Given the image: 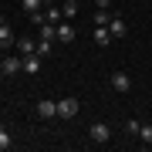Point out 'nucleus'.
I'll return each instance as SVG.
<instances>
[{
    "mask_svg": "<svg viewBox=\"0 0 152 152\" xmlns=\"http://www.w3.org/2000/svg\"><path fill=\"white\" fill-rule=\"evenodd\" d=\"M20 7H24L27 14H34V10H41V7H44V0H20Z\"/></svg>",
    "mask_w": 152,
    "mask_h": 152,
    "instance_id": "nucleus-15",
    "label": "nucleus"
},
{
    "mask_svg": "<svg viewBox=\"0 0 152 152\" xmlns=\"http://www.w3.org/2000/svg\"><path fill=\"white\" fill-rule=\"evenodd\" d=\"M61 10H64V20H71V17H78V4H75V0H68Z\"/></svg>",
    "mask_w": 152,
    "mask_h": 152,
    "instance_id": "nucleus-16",
    "label": "nucleus"
},
{
    "mask_svg": "<svg viewBox=\"0 0 152 152\" xmlns=\"http://www.w3.org/2000/svg\"><path fill=\"white\" fill-rule=\"evenodd\" d=\"M108 31H112V37H125V20H122L118 14L108 17Z\"/></svg>",
    "mask_w": 152,
    "mask_h": 152,
    "instance_id": "nucleus-7",
    "label": "nucleus"
},
{
    "mask_svg": "<svg viewBox=\"0 0 152 152\" xmlns=\"http://www.w3.org/2000/svg\"><path fill=\"white\" fill-rule=\"evenodd\" d=\"M108 17H112V10H98L95 14V24H98V27H108Z\"/></svg>",
    "mask_w": 152,
    "mask_h": 152,
    "instance_id": "nucleus-17",
    "label": "nucleus"
},
{
    "mask_svg": "<svg viewBox=\"0 0 152 152\" xmlns=\"http://www.w3.org/2000/svg\"><path fill=\"white\" fill-rule=\"evenodd\" d=\"M44 17H48V24H61V20H64V10H61V7H48Z\"/></svg>",
    "mask_w": 152,
    "mask_h": 152,
    "instance_id": "nucleus-12",
    "label": "nucleus"
},
{
    "mask_svg": "<svg viewBox=\"0 0 152 152\" xmlns=\"http://www.w3.org/2000/svg\"><path fill=\"white\" fill-rule=\"evenodd\" d=\"M95 7L98 10H112V0H95Z\"/></svg>",
    "mask_w": 152,
    "mask_h": 152,
    "instance_id": "nucleus-21",
    "label": "nucleus"
},
{
    "mask_svg": "<svg viewBox=\"0 0 152 152\" xmlns=\"http://www.w3.org/2000/svg\"><path fill=\"white\" fill-rule=\"evenodd\" d=\"M125 129H129V135H139V129H142V122H139V118H129V125H125Z\"/></svg>",
    "mask_w": 152,
    "mask_h": 152,
    "instance_id": "nucleus-19",
    "label": "nucleus"
},
{
    "mask_svg": "<svg viewBox=\"0 0 152 152\" xmlns=\"http://www.w3.org/2000/svg\"><path fill=\"white\" fill-rule=\"evenodd\" d=\"M14 44V27L10 24H0V48H10Z\"/></svg>",
    "mask_w": 152,
    "mask_h": 152,
    "instance_id": "nucleus-10",
    "label": "nucleus"
},
{
    "mask_svg": "<svg viewBox=\"0 0 152 152\" xmlns=\"http://www.w3.org/2000/svg\"><path fill=\"white\" fill-rule=\"evenodd\" d=\"M31 24H34V27H41V24H48V17H44V10H34V14H31Z\"/></svg>",
    "mask_w": 152,
    "mask_h": 152,
    "instance_id": "nucleus-18",
    "label": "nucleus"
},
{
    "mask_svg": "<svg viewBox=\"0 0 152 152\" xmlns=\"http://www.w3.org/2000/svg\"><path fill=\"white\" fill-rule=\"evenodd\" d=\"M112 88H115V91H129V88H132V78L129 75H125V71H112Z\"/></svg>",
    "mask_w": 152,
    "mask_h": 152,
    "instance_id": "nucleus-5",
    "label": "nucleus"
},
{
    "mask_svg": "<svg viewBox=\"0 0 152 152\" xmlns=\"http://www.w3.org/2000/svg\"><path fill=\"white\" fill-rule=\"evenodd\" d=\"M0 78H4V64H0Z\"/></svg>",
    "mask_w": 152,
    "mask_h": 152,
    "instance_id": "nucleus-24",
    "label": "nucleus"
},
{
    "mask_svg": "<svg viewBox=\"0 0 152 152\" xmlns=\"http://www.w3.org/2000/svg\"><path fill=\"white\" fill-rule=\"evenodd\" d=\"M139 139L142 142H152V125H142V129H139Z\"/></svg>",
    "mask_w": 152,
    "mask_h": 152,
    "instance_id": "nucleus-20",
    "label": "nucleus"
},
{
    "mask_svg": "<svg viewBox=\"0 0 152 152\" xmlns=\"http://www.w3.org/2000/svg\"><path fill=\"white\" fill-rule=\"evenodd\" d=\"M91 139L98 142V145L112 142V125H105V122H95V125H91Z\"/></svg>",
    "mask_w": 152,
    "mask_h": 152,
    "instance_id": "nucleus-2",
    "label": "nucleus"
},
{
    "mask_svg": "<svg viewBox=\"0 0 152 152\" xmlns=\"http://www.w3.org/2000/svg\"><path fill=\"white\" fill-rule=\"evenodd\" d=\"M17 48H20V58H24V54H34V51H37V44H34L31 37H17Z\"/></svg>",
    "mask_w": 152,
    "mask_h": 152,
    "instance_id": "nucleus-11",
    "label": "nucleus"
},
{
    "mask_svg": "<svg viewBox=\"0 0 152 152\" xmlns=\"http://www.w3.org/2000/svg\"><path fill=\"white\" fill-rule=\"evenodd\" d=\"M0 24H7V17H4V14H0Z\"/></svg>",
    "mask_w": 152,
    "mask_h": 152,
    "instance_id": "nucleus-23",
    "label": "nucleus"
},
{
    "mask_svg": "<svg viewBox=\"0 0 152 152\" xmlns=\"http://www.w3.org/2000/svg\"><path fill=\"white\" fill-rule=\"evenodd\" d=\"M0 64H4V78H10V75H17V71H24V58L10 54V58H0Z\"/></svg>",
    "mask_w": 152,
    "mask_h": 152,
    "instance_id": "nucleus-3",
    "label": "nucleus"
},
{
    "mask_svg": "<svg viewBox=\"0 0 152 152\" xmlns=\"http://www.w3.org/2000/svg\"><path fill=\"white\" fill-rule=\"evenodd\" d=\"M10 145H14V139H10V132H7L4 125H0V152H7V149H10Z\"/></svg>",
    "mask_w": 152,
    "mask_h": 152,
    "instance_id": "nucleus-14",
    "label": "nucleus"
},
{
    "mask_svg": "<svg viewBox=\"0 0 152 152\" xmlns=\"http://www.w3.org/2000/svg\"><path fill=\"white\" fill-rule=\"evenodd\" d=\"M51 4H54V0H44V7H51Z\"/></svg>",
    "mask_w": 152,
    "mask_h": 152,
    "instance_id": "nucleus-22",
    "label": "nucleus"
},
{
    "mask_svg": "<svg viewBox=\"0 0 152 152\" xmlns=\"http://www.w3.org/2000/svg\"><path fill=\"white\" fill-rule=\"evenodd\" d=\"M37 115L41 118H58V102L54 98H41L37 102Z\"/></svg>",
    "mask_w": 152,
    "mask_h": 152,
    "instance_id": "nucleus-4",
    "label": "nucleus"
},
{
    "mask_svg": "<svg viewBox=\"0 0 152 152\" xmlns=\"http://www.w3.org/2000/svg\"><path fill=\"white\" fill-rule=\"evenodd\" d=\"M41 54H37V51H34V54H24V71H27V75H37V71H41Z\"/></svg>",
    "mask_w": 152,
    "mask_h": 152,
    "instance_id": "nucleus-6",
    "label": "nucleus"
},
{
    "mask_svg": "<svg viewBox=\"0 0 152 152\" xmlns=\"http://www.w3.org/2000/svg\"><path fill=\"white\" fill-rule=\"evenodd\" d=\"M78 108H81V105H78V98H58V118H75L78 115Z\"/></svg>",
    "mask_w": 152,
    "mask_h": 152,
    "instance_id": "nucleus-1",
    "label": "nucleus"
},
{
    "mask_svg": "<svg viewBox=\"0 0 152 152\" xmlns=\"http://www.w3.org/2000/svg\"><path fill=\"white\" fill-rule=\"evenodd\" d=\"M58 41H61V44H71V41H75V27H71L68 20L58 24Z\"/></svg>",
    "mask_w": 152,
    "mask_h": 152,
    "instance_id": "nucleus-8",
    "label": "nucleus"
},
{
    "mask_svg": "<svg viewBox=\"0 0 152 152\" xmlns=\"http://www.w3.org/2000/svg\"><path fill=\"white\" fill-rule=\"evenodd\" d=\"M149 149H152V142H149Z\"/></svg>",
    "mask_w": 152,
    "mask_h": 152,
    "instance_id": "nucleus-25",
    "label": "nucleus"
},
{
    "mask_svg": "<svg viewBox=\"0 0 152 152\" xmlns=\"http://www.w3.org/2000/svg\"><path fill=\"white\" fill-rule=\"evenodd\" d=\"M95 44H98V48H108V44H112V31L95 24Z\"/></svg>",
    "mask_w": 152,
    "mask_h": 152,
    "instance_id": "nucleus-9",
    "label": "nucleus"
},
{
    "mask_svg": "<svg viewBox=\"0 0 152 152\" xmlns=\"http://www.w3.org/2000/svg\"><path fill=\"white\" fill-rule=\"evenodd\" d=\"M37 54H41V58H51V54H54V41H44V37H41V41H37Z\"/></svg>",
    "mask_w": 152,
    "mask_h": 152,
    "instance_id": "nucleus-13",
    "label": "nucleus"
}]
</instances>
